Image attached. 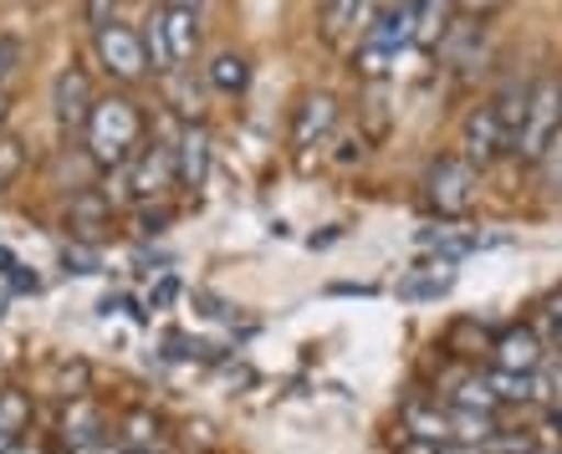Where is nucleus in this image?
<instances>
[{
  "label": "nucleus",
  "instance_id": "25",
  "mask_svg": "<svg viewBox=\"0 0 562 454\" xmlns=\"http://www.w3.org/2000/svg\"><path fill=\"white\" fill-rule=\"evenodd\" d=\"M537 163H548V190H552V194H562V128L552 133L548 154H542V159H537Z\"/></svg>",
  "mask_w": 562,
  "mask_h": 454
},
{
  "label": "nucleus",
  "instance_id": "33",
  "mask_svg": "<svg viewBox=\"0 0 562 454\" xmlns=\"http://www.w3.org/2000/svg\"><path fill=\"white\" fill-rule=\"evenodd\" d=\"M164 5H184V11H200V0H164Z\"/></svg>",
  "mask_w": 562,
  "mask_h": 454
},
{
  "label": "nucleus",
  "instance_id": "2",
  "mask_svg": "<svg viewBox=\"0 0 562 454\" xmlns=\"http://www.w3.org/2000/svg\"><path fill=\"white\" fill-rule=\"evenodd\" d=\"M558 128H562V82L558 77H542V82H532V92H527V113H521V133H517V144H512V154L537 163L548 154Z\"/></svg>",
  "mask_w": 562,
  "mask_h": 454
},
{
  "label": "nucleus",
  "instance_id": "1",
  "mask_svg": "<svg viewBox=\"0 0 562 454\" xmlns=\"http://www.w3.org/2000/svg\"><path fill=\"white\" fill-rule=\"evenodd\" d=\"M138 138H144V113H138V103H128V98H103V103H92V113H88V154L103 163V169H123V163H134Z\"/></svg>",
  "mask_w": 562,
  "mask_h": 454
},
{
  "label": "nucleus",
  "instance_id": "14",
  "mask_svg": "<svg viewBox=\"0 0 562 454\" xmlns=\"http://www.w3.org/2000/svg\"><path fill=\"white\" fill-rule=\"evenodd\" d=\"M502 429H496V413H481V409H450V444H475L486 450Z\"/></svg>",
  "mask_w": 562,
  "mask_h": 454
},
{
  "label": "nucleus",
  "instance_id": "19",
  "mask_svg": "<svg viewBox=\"0 0 562 454\" xmlns=\"http://www.w3.org/2000/svg\"><path fill=\"white\" fill-rule=\"evenodd\" d=\"M123 444H128V450H144V454H159V419L128 413V419H123Z\"/></svg>",
  "mask_w": 562,
  "mask_h": 454
},
{
  "label": "nucleus",
  "instance_id": "30",
  "mask_svg": "<svg viewBox=\"0 0 562 454\" xmlns=\"http://www.w3.org/2000/svg\"><path fill=\"white\" fill-rule=\"evenodd\" d=\"M88 454H134L128 444H98V450H88Z\"/></svg>",
  "mask_w": 562,
  "mask_h": 454
},
{
  "label": "nucleus",
  "instance_id": "20",
  "mask_svg": "<svg viewBox=\"0 0 562 454\" xmlns=\"http://www.w3.org/2000/svg\"><path fill=\"white\" fill-rule=\"evenodd\" d=\"M246 77H251V67H246V57H236V52H221L215 67H210V82H215L221 92H240L246 88Z\"/></svg>",
  "mask_w": 562,
  "mask_h": 454
},
{
  "label": "nucleus",
  "instance_id": "12",
  "mask_svg": "<svg viewBox=\"0 0 562 454\" xmlns=\"http://www.w3.org/2000/svg\"><path fill=\"white\" fill-rule=\"evenodd\" d=\"M164 42H169V57L175 67H190L194 52H200V26H194V11L184 5H164Z\"/></svg>",
  "mask_w": 562,
  "mask_h": 454
},
{
  "label": "nucleus",
  "instance_id": "28",
  "mask_svg": "<svg viewBox=\"0 0 562 454\" xmlns=\"http://www.w3.org/2000/svg\"><path fill=\"white\" fill-rule=\"evenodd\" d=\"M61 261H67V271H77V276H92V271H98V261H92L88 250H61Z\"/></svg>",
  "mask_w": 562,
  "mask_h": 454
},
{
  "label": "nucleus",
  "instance_id": "26",
  "mask_svg": "<svg viewBox=\"0 0 562 454\" xmlns=\"http://www.w3.org/2000/svg\"><path fill=\"white\" fill-rule=\"evenodd\" d=\"M15 61H21V42H15V36H0V92H5V77L15 72Z\"/></svg>",
  "mask_w": 562,
  "mask_h": 454
},
{
  "label": "nucleus",
  "instance_id": "18",
  "mask_svg": "<svg viewBox=\"0 0 562 454\" xmlns=\"http://www.w3.org/2000/svg\"><path fill=\"white\" fill-rule=\"evenodd\" d=\"M496 404H527L532 398V373H506V367H491L486 373Z\"/></svg>",
  "mask_w": 562,
  "mask_h": 454
},
{
  "label": "nucleus",
  "instance_id": "27",
  "mask_svg": "<svg viewBox=\"0 0 562 454\" xmlns=\"http://www.w3.org/2000/svg\"><path fill=\"white\" fill-rule=\"evenodd\" d=\"M88 21H92L98 31L113 26V21H119V0H88Z\"/></svg>",
  "mask_w": 562,
  "mask_h": 454
},
{
  "label": "nucleus",
  "instance_id": "13",
  "mask_svg": "<svg viewBox=\"0 0 562 454\" xmlns=\"http://www.w3.org/2000/svg\"><path fill=\"white\" fill-rule=\"evenodd\" d=\"M98 434H103V413L88 398H72L67 413H61V440L77 444V450H98Z\"/></svg>",
  "mask_w": 562,
  "mask_h": 454
},
{
  "label": "nucleus",
  "instance_id": "5",
  "mask_svg": "<svg viewBox=\"0 0 562 454\" xmlns=\"http://www.w3.org/2000/svg\"><path fill=\"white\" fill-rule=\"evenodd\" d=\"M98 57H103L108 77H119V82H138L148 72V57H144V36L128 31L123 21L98 31Z\"/></svg>",
  "mask_w": 562,
  "mask_h": 454
},
{
  "label": "nucleus",
  "instance_id": "34",
  "mask_svg": "<svg viewBox=\"0 0 562 454\" xmlns=\"http://www.w3.org/2000/svg\"><path fill=\"white\" fill-rule=\"evenodd\" d=\"M5 454H36V450H31V444H21V440H15V444H11V450H5Z\"/></svg>",
  "mask_w": 562,
  "mask_h": 454
},
{
  "label": "nucleus",
  "instance_id": "8",
  "mask_svg": "<svg viewBox=\"0 0 562 454\" xmlns=\"http://www.w3.org/2000/svg\"><path fill=\"white\" fill-rule=\"evenodd\" d=\"M169 184H179V163H175V148H138L134 163H128V190L138 194V200H148V194H164Z\"/></svg>",
  "mask_w": 562,
  "mask_h": 454
},
{
  "label": "nucleus",
  "instance_id": "38",
  "mask_svg": "<svg viewBox=\"0 0 562 454\" xmlns=\"http://www.w3.org/2000/svg\"><path fill=\"white\" fill-rule=\"evenodd\" d=\"M159 454H169V450H159Z\"/></svg>",
  "mask_w": 562,
  "mask_h": 454
},
{
  "label": "nucleus",
  "instance_id": "31",
  "mask_svg": "<svg viewBox=\"0 0 562 454\" xmlns=\"http://www.w3.org/2000/svg\"><path fill=\"white\" fill-rule=\"evenodd\" d=\"M0 271H5V276L15 271V256H11V250H0Z\"/></svg>",
  "mask_w": 562,
  "mask_h": 454
},
{
  "label": "nucleus",
  "instance_id": "11",
  "mask_svg": "<svg viewBox=\"0 0 562 454\" xmlns=\"http://www.w3.org/2000/svg\"><path fill=\"white\" fill-rule=\"evenodd\" d=\"M175 163H179V184H184V190H200L210 179V128L205 123H190V128L179 133Z\"/></svg>",
  "mask_w": 562,
  "mask_h": 454
},
{
  "label": "nucleus",
  "instance_id": "23",
  "mask_svg": "<svg viewBox=\"0 0 562 454\" xmlns=\"http://www.w3.org/2000/svg\"><path fill=\"white\" fill-rule=\"evenodd\" d=\"M21 169H26V144H21L15 133H0V190H5Z\"/></svg>",
  "mask_w": 562,
  "mask_h": 454
},
{
  "label": "nucleus",
  "instance_id": "6",
  "mask_svg": "<svg viewBox=\"0 0 562 454\" xmlns=\"http://www.w3.org/2000/svg\"><path fill=\"white\" fill-rule=\"evenodd\" d=\"M460 148H465V154H460V159H471L475 169H486L491 159H496V154H502V148H512L506 144V128H502V117H496V107H475L471 117H465V128H460Z\"/></svg>",
  "mask_w": 562,
  "mask_h": 454
},
{
  "label": "nucleus",
  "instance_id": "32",
  "mask_svg": "<svg viewBox=\"0 0 562 454\" xmlns=\"http://www.w3.org/2000/svg\"><path fill=\"white\" fill-rule=\"evenodd\" d=\"M527 454H562V444H532Z\"/></svg>",
  "mask_w": 562,
  "mask_h": 454
},
{
  "label": "nucleus",
  "instance_id": "17",
  "mask_svg": "<svg viewBox=\"0 0 562 454\" xmlns=\"http://www.w3.org/2000/svg\"><path fill=\"white\" fill-rule=\"evenodd\" d=\"M138 36H144V57H148V67H154V72H179L175 57H169V42H164V15L159 11L148 15Z\"/></svg>",
  "mask_w": 562,
  "mask_h": 454
},
{
  "label": "nucleus",
  "instance_id": "24",
  "mask_svg": "<svg viewBox=\"0 0 562 454\" xmlns=\"http://www.w3.org/2000/svg\"><path fill=\"white\" fill-rule=\"evenodd\" d=\"M358 15H363V0H327V36L338 42L342 31L358 21Z\"/></svg>",
  "mask_w": 562,
  "mask_h": 454
},
{
  "label": "nucleus",
  "instance_id": "22",
  "mask_svg": "<svg viewBox=\"0 0 562 454\" xmlns=\"http://www.w3.org/2000/svg\"><path fill=\"white\" fill-rule=\"evenodd\" d=\"M103 220H108V205L98 200V194H82V200H72V230L77 235H98L103 230Z\"/></svg>",
  "mask_w": 562,
  "mask_h": 454
},
{
  "label": "nucleus",
  "instance_id": "3",
  "mask_svg": "<svg viewBox=\"0 0 562 454\" xmlns=\"http://www.w3.org/2000/svg\"><path fill=\"white\" fill-rule=\"evenodd\" d=\"M415 36V5H394V11L379 15V26H369L363 46H358V72L384 77L394 61H400V46Z\"/></svg>",
  "mask_w": 562,
  "mask_h": 454
},
{
  "label": "nucleus",
  "instance_id": "10",
  "mask_svg": "<svg viewBox=\"0 0 562 454\" xmlns=\"http://www.w3.org/2000/svg\"><path fill=\"white\" fill-rule=\"evenodd\" d=\"M491 352H496V367H506V373H537L548 342L537 338V327H506Z\"/></svg>",
  "mask_w": 562,
  "mask_h": 454
},
{
  "label": "nucleus",
  "instance_id": "37",
  "mask_svg": "<svg viewBox=\"0 0 562 454\" xmlns=\"http://www.w3.org/2000/svg\"><path fill=\"white\" fill-rule=\"evenodd\" d=\"M0 123H5V92H0Z\"/></svg>",
  "mask_w": 562,
  "mask_h": 454
},
{
  "label": "nucleus",
  "instance_id": "35",
  "mask_svg": "<svg viewBox=\"0 0 562 454\" xmlns=\"http://www.w3.org/2000/svg\"><path fill=\"white\" fill-rule=\"evenodd\" d=\"M548 311H552V317H562V292L552 296V307H548Z\"/></svg>",
  "mask_w": 562,
  "mask_h": 454
},
{
  "label": "nucleus",
  "instance_id": "21",
  "mask_svg": "<svg viewBox=\"0 0 562 454\" xmlns=\"http://www.w3.org/2000/svg\"><path fill=\"white\" fill-rule=\"evenodd\" d=\"M456 409H481V413H496V394H491L486 373H481V378H460V383H456Z\"/></svg>",
  "mask_w": 562,
  "mask_h": 454
},
{
  "label": "nucleus",
  "instance_id": "9",
  "mask_svg": "<svg viewBox=\"0 0 562 454\" xmlns=\"http://www.w3.org/2000/svg\"><path fill=\"white\" fill-rule=\"evenodd\" d=\"M333 123H338V103H333L327 92H312V98H302V107H296V117H292V148L312 154V148H317L327 133H333Z\"/></svg>",
  "mask_w": 562,
  "mask_h": 454
},
{
  "label": "nucleus",
  "instance_id": "7",
  "mask_svg": "<svg viewBox=\"0 0 562 454\" xmlns=\"http://www.w3.org/2000/svg\"><path fill=\"white\" fill-rule=\"evenodd\" d=\"M92 82L82 67H61L57 82H52V107H57V123L61 128H88V113H92Z\"/></svg>",
  "mask_w": 562,
  "mask_h": 454
},
{
  "label": "nucleus",
  "instance_id": "29",
  "mask_svg": "<svg viewBox=\"0 0 562 454\" xmlns=\"http://www.w3.org/2000/svg\"><path fill=\"white\" fill-rule=\"evenodd\" d=\"M542 434H548V444H562V404H552V409H548V424H542Z\"/></svg>",
  "mask_w": 562,
  "mask_h": 454
},
{
  "label": "nucleus",
  "instance_id": "15",
  "mask_svg": "<svg viewBox=\"0 0 562 454\" xmlns=\"http://www.w3.org/2000/svg\"><path fill=\"white\" fill-rule=\"evenodd\" d=\"M404 434L425 444H450V413H440L435 404H409L404 409Z\"/></svg>",
  "mask_w": 562,
  "mask_h": 454
},
{
  "label": "nucleus",
  "instance_id": "16",
  "mask_svg": "<svg viewBox=\"0 0 562 454\" xmlns=\"http://www.w3.org/2000/svg\"><path fill=\"white\" fill-rule=\"evenodd\" d=\"M26 424H31V398L21 394V388H5V394H0V434H5V440H21Z\"/></svg>",
  "mask_w": 562,
  "mask_h": 454
},
{
  "label": "nucleus",
  "instance_id": "4",
  "mask_svg": "<svg viewBox=\"0 0 562 454\" xmlns=\"http://www.w3.org/2000/svg\"><path fill=\"white\" fill-rule=\"evenodd\" d=\"M429 205L440 209V215H465L475 205V190H481V169L471 159H460V154H445L435 169H429Z\"/></svg>",
  "mask_w": 562,
  "mask_h": 454
},
{
  "label": "nucleus",
  "instance_id": "36",
  "mask_svg": "<svg viewBox=\"0 0 562 454\" xmlns=\"http://www.w3.org/2000/svg\"><path fill=\"white\" fill-rule=\"evenodd\" d=\"M11 444H15V440H5V434H0V454H5V450H11Z\"/></svg>",
  "mask_w": 562,
  "mask_h": 454
}]
</instances>
